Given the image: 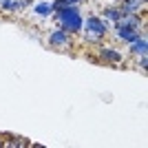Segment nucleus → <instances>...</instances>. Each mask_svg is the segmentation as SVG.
<instances>
[{
    "label": "nucleus",
    "instance_id": "obj_1",
    "mask_svg": "<svg viewBox=\"0 0 148 148\" xmlns=\"http://www.w3.org/2000/svg\"><path fill=\"white\" fill-rule=\"evenodd\" d=\"M97 58L99 62L104 64H122L124 62V53L113 47H104V44H97Z\"/></svg>",
    "mask_w": 148,
    "mask_h": 148
},
{
    "label": "nucleus",
    "instance_id": "obj_2",
    "mask_svg": "<svg viewBox=\"0 0 148 148\" xmlns=\"http://www.w3.org/2000/svg\"><path fill=\"white\" fill-rule=\"evenodd\" d=\"M82 29L93 31V33H99L102 38H106V33L111 31V25H108V20L99 18V16H88V18L84 20V27H82Z\"/></svg>",
    "mask_w": 148,
    "mask_h": 148
},
{
    "label": "nucleus",
    "instance_id": "obj_3",
    "mask_svg": "<svg viewBox=\"0 0 148 148\" xmlns=\"http://www.w3.org/2000/svg\"><path fill=\"white\" fill-rule=\"evenodd\" d=\"M58 27L64 29L66 33H82V27H84V18H82L80 13L77 16H71V18H64V20H58Z\"/></svg>",
    "mask_w": 148,
    "mask_h": 148
},
{
    "label": "nucleus",
    "instance_id": "obj_4",
    "mask_svg": "<svg viewBox=\"0 0 148 148\" xmlns=\"http://www.w3.org/2000/svg\"><path fill=\"white\" fill-rule=\"evenodd\" d=\"M113 25H115V36H117V40H122V42H126V44L135 42L137 38L144 33V29L142 31H135V29H128V27L119 25V22H113Z\"/></svg>",
    "mask_w": 148,
    "mask_h": 148
},
{
    "label": "nucleus",
    "instance_id": "obj_5",
    "mask_svg": "<svg viewBox=\"0 0 148 148\" xmlns=\"http://www.w3.org/2000/svg\"><path fill=\"white\" fill-rule=\"evenodd\" d=\"M49 44H51V47H58V49H66L69 44H71V33H66L64 29H60V27H58L56 31H51Z\"/></svg>",
    "mask_w": 148,
    "mask_h": 148
},
{
    "label": "nucleus",
    "instance_id": "obj_6",
    "mask_svg": "<svg viewBox=\"0 0 148 148\" xmlns=\"http://www.w3.org/2000/svg\"><path fill=\"white\" fill-rule=\"evenodd\" d=\"M117 7H119L122 18H124V16H128V13H139V11H144L146 0H122Z\"/></svg>",
    "mask_w": 148,
    "mask_h": 148
},
{
    "label": "nucleus",
    "instance_id": "obj_7",
    "mask_svg": "<svg viewBox=\"0 0 148 148\" xmlns=\"http://www.w3.org/2000/svg\"><path fill=\"white\" fill-rule=\"evenodd\" d=\"M128 51H130V53H133L135 58H139V56H146V53H148V38H146V33H142V36L137 38L135 42H130Z\"/></svg>",
    "mask_w": 148,
    "mask_h": 148
},
{
    "label": "nucleus",
    "instance_id": "obj_8",
    "mask_svg": "<svg viewBox=\"0 0 148 148\" xmlns=\"http://www.w3.org/2000/svg\"><path fill=\"white\" fill-rule=\"evenodd\" d=\"M31 5V0H0V9L2 11H22Z\"/></svg>",
    "mask_w": 148,
    "mask_h": 148
},
{
    "label": "nucleus",
    "instance_id": "obj_9",
    "mask_svg": "<svg viewBox=\"0 0 148 148\" xmlns=\"http://www.w3.org/2000/svg\"><path fill=\"white\" fill-rule=\"evenodd\" d=\"M33 13L42 16V18L53 16V2H38V5H33Z\"/></svg>",
    "mask_w": 148,
    "mask_h": 148
},
{
    "label": "nucleus",
    "instance_id": "obj_10",
    "mask_svg": "<svg viewBox=\"0 0 148 148\" xmlns=\"http://www.w3.org/2000/svg\"><path fill=\"white\" fill-rule=\"evenodd\" d=\"M82 40L88 44H102V40L104 38L99 36V33H93V31H86V29H82Z\"/></svg>",
    "mask_w": 148,
    "mask_h": 148
},
{
    "label": "nucleus",
    "instance_id": "obj_11",
    "mask_svg": "<svg viewBox=\"0 0 148 148\" xmlns=\"http://www.w3.org/2000/svg\"><path fill=\"white\" fill-rule=\"evenodd\" d=\"M102 16H104V20H111V22H115V20L122 18V11H119V7H106L104 11H102Z\"/></svg>",
    "mask_w": 148,
    "mask_h": 148
},
{
    "label": "nucleus",
    "instance_id": "obj_12",
    "mask_svg": "<svg viewBox=\"0 0 148 148\" xmlns=\"http://www.w3.org/2000/svg\"><path fill=\"white\" fill-rule=\"evenodd\" d=\"M137 66H139V69L144 71V73H146V66H148V58H146V56H139V58H137Z\"/></svg>",
    "mask_w": 148,
    "mask_h": 148
},
{
    "label": "nucleus",
    "instance_id": "obj_13",
    "mask_svg": "<svg viewBox=\"0 0 148 148\" xmlns=\"http://www.w3.org/2000/svg\"><path fill=\"white\" fill-rule=\"evenodd\" d=\"M0 146H5V142H2V139H0Z\"/></svg>",
    "mask_w": 148,
    "mask_h": 148
}]
</instances>
